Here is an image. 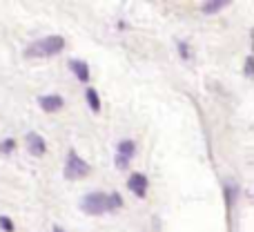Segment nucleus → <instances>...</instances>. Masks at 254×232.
I'll return each instance as SVG.
<instances>
[{
    "mask_svg": "<svg viewBox=\"0 0 254 232\" xmlns=\"http://www.w3.org/2000/svg\"><path fill=\"white\" fill-rule=\"evenodd\" d=\"M65 49V38L63 36H47V38H40L36 43H31L27 47L25 56L27 58H52L56 54H61Z\"/></svg>",
    "mask_w": 254,
    "mask_h": 232,
    "instance_id": "obj_1",
    "label": "nucleus"
},
{
    "mask_svg": "<svg viewBox=\"0 0 254 232\" xmlns=\"http://www.w3.org/2000/svg\"><path fill=\"white\" fill-rule=\"evenodd\" d=\"M92 172V167H89V163L85 161L83 156H78V154L71 150L69 154H67V161H65V179L69 181H78V179H85V176Z\"/></svg>",
    "mask_w": 254,
    "mask_h": 232,
    "instance_id": "obj_2",
    "label": "nucleus"
},
{
    "mask_svg": "<svg viewBox=\"0 0 254 232\" xmlns=\"http://www.w3.org/2000/svg\"><path fill=\"white\" fill-rule=\"evenodd\" d=\"M80 210L89 217H98L107 212V194L105 192H87L80 199Z\"/></svg>",
    "mask_w": 254,
    "mask_h": 232,
    "instance_id": "obj_3",
    "label": "nucleus"
},
{
    "mask_svg": "<svg viewBox=\"0 0 254 232\" xmlns=\"http://www.w3.org/2000/svg\"><path fill=\"white\" fill-rule=\"evenodd\" d=\"M134 152H136V143L129 139H123L116 145V165H119V170H125L129 165V158L134 156Z\"/></svg>",
    "mask_w": 254,
    "mask_h": 232,
    "instance_id": "obj_4",
    "label": "nucleus"
},
{
    "mask_svg": "<svg viewBox=\"0 0 254 232\" xmlns=\"http://www.w3.org/2000/svg\"><path fill=\"white\" fill-rule=\"evenodd\" d=\"M147 185H149V181L143 172H134V174H129V179H127V188L138 199H143L145 194H147Z\"/></svg>",
    "mask_w": 254,
    "mask_h": 232,
    "instance_id": "obj_5",
    "label": "nucleus"
},
{
    "mask_svg": "<svg viewBox=\"0 0 254 232\" xmlns=\"http://www.w3.org/2000/svg\"><path fill=\"white\" fill-rule=\"evenodd\" d=\"M25 143H27V150H29L31 156H43V154L47 152L45 139L40 134H36V132H29V134L25 136Z\"/></svg>",
    "mask_w": 254,
    "mask_h": 232,
    "instance_id": "obj_6",
    "label": "nucleus"
},
{
    "mask_svg": "<svg viewBox=\"0 0 254 232\" xmlns=\"http://www.w3.org/2000/svg\"><path fill=\"white\" fill-rule=\"evenodd\" d=\"M38 105H40V110H45V112H58L65 105V101H63V96H58V94H45V96L38 98Z\"/></svg>",
    "mask_w": 254,
    "mask_h": 232,
    "instance_id": "obj_7",
    "label": "nucleus"
},
{
    "mask_svg": "<svg viewBox=\"0 0 254 232\" xmlns=\"http://www.w3.org/2000/svg\"><path fill=\"white\" fill-rule=\"evenodd\" d=\"M69 70L76 74V78L80 80V83H87L89 80V65L85 61H76V58H71L69 61Z\"/></svg>",
    "mask_w": 254,
    "mask_h": 232,
    "instance_id": "obj_8",
    "label": "nucleus"
},
{
    "mask_svg": "<svg viewBox=\"0 0 254 232\" xmlns=\"http://www.w3.org/2000/svg\"><path fill=\"white\" fill-rule=\"evenodd\" d=\"M223 7H228V0H212V2H203L201 4V11L203 13H216V11H221Z\"/></svg>",
    "mask_w": 254,
    "mask_h": 232,
    "instance_id": "obj_9",
    "label": "nucleus"
},
{
    "mask_svg": "<svg viewBox=\"0 0 254 232\" xmlns=\"http://www.w3.org/2000/svg\"><path fill=\"white\" fill-rule=\"evenodd\" d=\"M85 96H87V105L94 110V114H98V112H101V98H98V92L94 87H89L87 92H85Z\"/></svg>",
    "mask_w": 254,
    "mask_h": 232,
    "instance_id": "obj_10",
    "label": "nucleus"
},
{
    "mask_svg": "<svg viewBox=\"0 0 254 232\" xmlns=\"http://www.w3.org/2000/svg\"><path fill=\"white\" fill-rule=\"evenodd\" d=\"M123 208V197L119 192L107 194V210H121Z\"/></svg>",
    "mask_w": 254,
    "mask_h": 232,
    "instance_id": "obj_11",
    "label": "nucleus"
},
{
    "mask_svg": "<svg viewBox=\"0 0 254 232\" xmlns=\"http://www.w3.org/2000/svg\"><path fill=\"white\" fill-rule=\"evenodd\" d=\"M13 150H16V141H13V139L0 141V152H2V154H11Z\"/></svg>",
    "mask_w": 254,
    "mask_h": 232,
    "instance_id": "obj_12",
    "label": "nucleus"
},
{
    "mask_svg": "<svg viewBox=\"0 0 254 232\" xmlns=\"http://www.w3.org/2000/svg\"><path fill=\"white\" fill-rule=\"evenodd\" d=\"M0 228H2L4 232H13L11 219H9V217H4V215H0Z\"/></svg>",
    "mask_w": 254,
    "mask_h": 232,
    "instance_id": "obj_13",
    "label": "nucleus"
},
{
    "mask_svg": "<svg viewBox=\"0 0 254 232\" xmlns=\"http://www.w3.org/2000/svg\"><path fill=\"white\" fill-rule=\"evenodd\" d=\"M252 63H254V58L248 56V58H246V76H248V78L252 76Z\"/></svg>",
    "mask_w": 254,
    "mask_h": 232,
    "instance_id": "obj_14",
    "label": "nucleus"
},
{
    "mask_svg": "<svg viewBox=\"0 0 254 232\" xmlns=\"http://www.w3.org/2000/svg\"><path fill=\"white\" fill-rule=\"evenodd\" d=\"M179 52H181V56L183 58H190V49H188V45L185 43H179Z\"/></svg>",
    "mask_w": 254,
    "mask_h": 232,
    "instance_id": "obj_15",
    "label": "nucleus"
},
{
    "mask_svg": "<svg viewBox=\"0 0 254 232\" xmlns=\"http://www.w3.org/2000/svg\"><path fill=\"white\" fill-rule=\"evenodd\" d=\"M52 232H65V230H63L61 226H54V228H52Z\"/></svg>",
    "mask_w": 254,
    "mask_h": 232,
    "instance_id": "obj_16",
    "label": "nucleus"
}]
</instances>
